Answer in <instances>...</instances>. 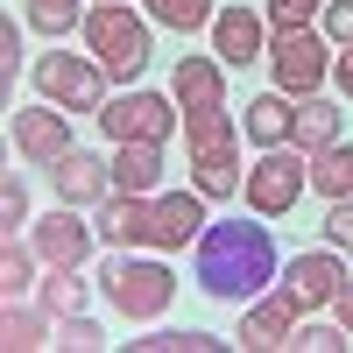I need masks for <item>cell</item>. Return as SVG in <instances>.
Listing matches in <instances>:
<instances>
[{
  "label": "cell",
  "mask_w": 353,
  "mask_h": 353,
  "mask_svg": "<svg viewBox=\"0 0 353 353\" xmlns=\"http://www.w3.org/2000/svg\"><path fill=\"white\" fill-rule=\"evenodd\" d=\"M64 346H78V353H92V346H106V332L92 325V318H64Z\"/></svg>",
  "instance_id": "836d02e7"
},
{
  "label": "cell",
  "mask_w": 353,
  "mask_h": 353,
  "mask_svg": "<svg viewBox=\"0 0 353 353\" xmlns=\"http://www.w3.org/2000/svg\"><path fill=\"white\" fill-rule=\"evenodd\" d=\"M71 21H85L78 0H28V28H43V36H64Z\"/></svg>",
  "instance_id": "83f0119b"
},
{
  "label": "cell",
  "mask_w": 353,
  "mask_h": 353,
  "mask_svg": "<svg viewBox=\"0 0 353 353\" xmlns=\"http://www.w3.org/2000/svg\"><path fill=\"white\" fill-rule=\"evenodd\" d=\"M36 92H43L50 106L99 113V106H106V71H99V57H64V50H50V57H36Z\"/></svg>",
  "instance_id": "5b68a950"
},
{
  "label": "cell",
  "mask_w": 353,
  "mask_h": 353,
  "mask_svg": "<svg viewBox=\"0 0 353 353\" xmlns=\"http://www.w3.org/2000/svg\"><path fill=\"white\" fill-rule=\"evenodd\" d=\"M36 261H43V254H36V248H21L14 233H8V248H0V290H8V304L21 297L28 283H36Z\"/></svg>",
  "instance_id": "484cf974"
},
{
  "label": "cell",
  "mask_w": 353,
  "mask_h": 353,
  "mask_svg": "<svg viewBox=\"0 0 353 353\" xmlns=\"http://www.w3.org/2000/svg\"><path fill=\"white\" fill-rule=\"evenodd\" d=\"M318 14H325V0H269V21L276 28H311Z\"/></svg>",
  "instance_id": "f1b7e54d"
},
{
  "label": "cell",
  "mask_w": 353,
  "mask_h": 353,
  "mask_svg": "<svg viewBox=\"0 0 353 353\" xmlns=\"http://www.w3.org/2000/svg\"><path fill=\"white\" fill-rule=\"evenodd\" d=\"M311 191L318 198H353V141H325V149L311 156Z\"/></svg>",
  "instance_id": "ffe728a7"
},
{
  "label": "cell",
  "mask_w": 353,
  "mask_h": 353,
  "mask_svg": "<svg viewBox=\"0 0 353 353\" xmlns=\"http://www.w3.org/2000/svg\"><path fill=\"white\" fill-rule=\"evenodd\" d=\"M106 297H113V311H121V318H134V325H141V318H163L170 311V297H176V276L163 269V261H106Z\"/></svg>",
  "instance_id": "277c9868"
},
{
  "label": "cell",
  "mask_w": 353,
  "mask_h": 353,
  "mask_svg": "<svg viewBox=\"0 0 353 353\" xmlns=\"http://www.w3.org/2000/svg\"><path fill=\"white\" fill-rule=\"evenodd\" d=\"M43 311H50V318H78V311H85L78 269H50V276H43Z\"/></svg>",
  "instance_id": "cb8c5ba5"
},
{
  "label": "cell",
  "mask_w": 353,
  "mask_h": 353,
  "mask_svg": "<svg viewBox=\"0 0 353 353\" xmlns=\"http://www.w3.org/2000/svg\"><path fill=\"white\" fill-rule=\"evenodd\" d=\"M332 78H339V92L353 99V43H346V57H339V64H332Z\"/></svg>",
  "instance_id": "d590c367"
},
{
  "label": "cell",
  "mask_w": 353,
  "mask_h": 353,
  "mask_svg": "<svg viewBox=\"0 0 353 353\" xmlns=\"http://www.w3.org/2000/svg\"><path fill=\"white\" fill-rule=\"evenodd\" d=\"M50 176H57V198H64V205H78V212H85V205H106V198H113V163L85 156V149H71V156L57 163Z\"/></svg>",
  "instance_id": "8fae6325"
},
{
  "label": "cell",
  "mask_w": 353,
  "mask_h": 353,
  "mask_svg": "<svg viewBox=\"0 0 353 353\" xmlns=\"http://www.w3.org/2000/svg\"><path fill=\"white\" fill-rule=\"evenodd\" d=\"M92 233H99V226H85V219H78V205H57L50 219H36L28 248L43 254V269H78V261L92 254Z\"/></svg>",
  "instance_id": "ba28073f"
},
{
  "label": "cell",
  "mask_w": 353,
  "mask_h": 353,
  "mask_svg": "<svg viewBox=\"0 0 353 353\" xmlns=\"http://www.w3.org/2000/svg\"><path fill=\"white\" fill-rule=\"evenodd\" d=\"M290 141H297L304 156H318L325 141H339V106L332 99H304L297 106V134H290Z\"/></svg>",
  "instance_id": "44dd1931"
},
{
  "label": "cell",
  "mask_w": 353,
  "mask_h": 353,
  "mask_svg": "<svg viewBox=\"0 0 353 353\" xmlns=\"http://www.w3.org/2000/svg\"><path fill=\"white\" fill-rule=\"evenodd\" d=\"M134 353H219L226 339H212V332H149V339H128Z\"/></svg>",
  "instance_id": "4316f807"
},
{
  "label": "cell",
  "mask_w": 353,
  "mask_h": 353,
  "mask_svg": "<svg viewBox=\"0 0 353 353\" xmlns=\"http://www.w3.org/2000/svg\"><path fill=\"white\" fill-rule=\"evenodd\" d=\"M176 99H184V113L198 106H226V78L212 57H176Z\"/></svg>",
  "instance_id": "d6986e66"
},
{
  "label": "cell",
  "mask_w": 353,
  "mask_h": 353,
  "mask_svg": "<svg viewBox=\"0 0 353 353\" xmlns=\"http://www.w3.org/2000/svg\"><path fill=\"white\" fill-rule=\"evenodd\" d=\"M241 191H248V205H254L261 219H283V212H297V198L311 191V156L297 149V141H283V149H261Z\"/></svg>",
  "instance_id": "3957f363"
},
{
  "label": "cell",
  "mask_w": 353,
  "mask_h": 353,
  "mask_svg": "<svg viewBox=\"0 0 353 353\" xmlns=\"http://www.w3.org/2000/svg\"><path fill=\"white\" fill-rule=\"evenodd\" d=\"M184 149H191V163H205V156H233V113H226V106H198V113H184Z\"/></svg>",
  "instance_id": "e0dca14e"
},
{
  "label": "cell",
  "mask_w": 353,
  "mask_h": 353,
  "mask_svg": "<svg viewBox=\"0 0 353 353\" xmlns=\"http://www.w3.org/2000/svg\"><path fill=\"white\" fill-rule=\"evenodd\" d=\"M325 43H353V0H325Z\"/></svg>",
  "instance_id": "d6a6232c"
},
{
  "label": "cell",
  "mask_w": 353,
  "mask_h": 353,
  "mask_svg": "<svg viewBox=\"0 0 353 353\" xmlns=\"http://www.w3.org/2000/svg\"><path fill=\"white\" fill-rule=\"evenodd\" d=\"M248 141H254V149H283V141L290 134H297V106H290V92H261L254 106H248Z\"/></svg>",
  "instance_id": "2e32d148"
},
{
  "label": "cell",
  "mask_w": 353,
  "mask_h": 353,
  "mask_svg": "<svg viewBox=\"0 0 353 353\" xmlns=\"http://www.w3.org/2000/svg\"><path fill=\"white\" fill-rule=\"evenodd\" d=\"M339 283H346L339 254H297V261L283 269V290L297 297V311H318V304H332V297H339Z\"/></svg>",
  "instance_id": "7c38bea8"
},
{
  "label": "cell",
  "mask_w": 353,
  "mask_h": 353,
  "mask_svg": "<svg viewBox=\"0 0 353 353\" xmlns=\"http://www.w3.org/2000/svg\"><path fill=\"white\" fill-rule=\"evenodd\" d=\"M325 36H311V28H276V43H269V64H276V85H283V92H318V85H325Z\"/></svg>",
  "instance_id": "8992f818"
},
{
  "label": "cell",
  "mask_w": 353,
  "mask_h": 353,
  "mask_svg": "<svg viewBox=\"0 0 353 353\" xmlns=\"http://www.w3.org/2000/svg\"><path fill=\"white\" fill-rule=\"evenodd\" d=\"M99 128H106V141H170L176 113L163 92H121V99L99 106Z\"/></svg>",
  "instance_id": "52a82bcc"
},
{
  "label": "cell",
  "mask_w": 353,
  "mask_h": 353,
  "mask_svg": "<svg viewBox=\"0 0 353 353\" xmlns=\"http://www.w3.org/2000/svg\"><path fill=\"white\" fill-rule=\"evenodd\" d=\"M14 149H21L28 163L57 170V163L71 156V121H64V113H50V106H28V113H14Z\"/></svg>",
  "instance_id": "30bf717a"
},
{
  "label": "cell",
  "mask_w": 353,
  "mask_h": 353,
  "mask_svg": "<svg viewBox=\"0 0 353 353\" xmlns=\"http://www.w3.org/2000/svg\"><path fill=\"white\" fill-rule=\"evenodd\" d=\"M290 332H297V297L290 290L254 297V311L241 318V346H290Z\"/></svg>",
  "instance_id": "4fadbf2b"
},
{
  "label": "cell",
  "mask_w": 353,
  "mask_h": 353,
  "mask_svg": "<svg viewBox=\"0 0 353 353\" xmlns=\"http://www.w3.org/2000/svg\"><path fill=\"white\" fill-rule=\"evenodd\" d=\"M99 241H113V248H163L156 198H128V191H113V198L99 205Z\"/></svg>",
  "instance_id": "9c48e42d"
},
{
  "label": "cell",
  "mask_w": 353,
  "mask_h": 353,
  "mask_svg": "<svg viewBox=\"0 0 353 353\" xmlns=\"http://www.w3.org/2000/svg\"><path fill=\"white\" fill-rule=\"evenodd\" d=\"M191 276L212 290V297H261L276 276H283V254H276V233L269 226H248V219H212L191 241Z\"/></svg>",
  "instance_id": "6da1fadb"
},
{
  "label": "cell",
  "mask_w": 353,
  "mask_h": 353,
  "mask_svg": "<svg viewBox=\"0 0 353 353\" xmlns=\"http://www.w3.org/2000/svg\"><path fill=\"white\" fill-rule=\"evenodd\" d=\"M0 226H28V191H21V176H8V184H0Z\"/></svg>",
  "instance_id": "f546056e"
},
{
  "label": "cell",
  "mask_w": 353,
  "mask_h": 353,
  "mask_svg": "<svg viewBox=\"0 0 353 353\" xmlns=\"http://www.w3.org/2000/svg\"><path fill=\"white\" fill-rule=\"evenodd\" d=\"M163 184V141H113V191L149 198Z\"/></svg>",
  "instance_id": "5bb4252c"
},
{
  "label": "cell",
  "mask_w": 353,
  "mask_h": 353,
  "mask_svg": "<svg viewBox=\"0 0 353 353\" xmlns=\"http://www.w3.org/2000/svg\"><path fill=\"white\" fill-rule=\"evenodd\" d=\"M332 311H339V325L353 332V283H339V297H332Z\"/></svg>",
  "instance_id": "e575fe53"
},
{
  "label": "cell",
  "mask_w": 353,
  "mask_h": 353,
  "mask_svg": "<svg viewBox=\"0 0 353 353\" xmlns=\"http://www.w3.org/2000/svg\"><path fill=\"white\" fill-rule=\"evenodd\" d=\"M0 339H8V353H36V346H50V311L36 304H8V318H0Z\"/></svg>",
  "instance_id": "7402d4cb"
},
{
  "label": "cell",
  "mask_w": 353,
  "mask_h": 353,
  "mask_svg": "<svg viewBox=\"0 0 353 353\" xmlns=\"http://www.w3.org/2000/svg\"><path fill=\"white\" fill-rule=\"evenodd\" d=\"M156 219H163V248H191L205 226V198L198 191H170V198H156Z\"/></svg>",
  "instance_id": "ac0fdd59"
},
{
  "label": "cell",
  "mask_w": 353,
  "mask_h": 353,
  "mask_svg": "<svg viewBox=\"0 0 353 353\" xmlns=\"http://www.w3.org/2000/svg\"><path fill=\"white\" fill-rule=\"evenodd\" d=\"M149 14L163 21V28H176V36H191V28H212V0H149Z\"/></svg>",
  "instance_id": "d4e9b609"
},
{
  "label": "cell",
  "mask_w": 353,
  "mask_h": 353,
  "mask_svg": "<svg viewBox=\"0 0 353 353\" xmlns=\"http://www.w3.org/2000/svg\"><path fill=\"white\" fill-rule=\"evenodd\" d=\"M290 346H311V353H339V346H346V325H304V332L290 339Z\"/></svg>",
  "instance_id": "1f68e13d"
},
{
  "label": "cell",
  "mask_w": 353,
  "mask_h": 353,
  "mask_svg": "<svg viewBox=\"0 0 353 353\" xmlns=\"http://www.w3.org/2000/svg\"><path fill=\"white\" fill-rule=\"evenodd\" d=\"M248 176H241V149L233 156H205V163H191V191L198 198H233Z\"/></svg>",
  "instance_id": "603a6c76"
},
{
  "label": "cell",
  "mask_w": 353,
  "mask_h": 353,
  "mask_svg": "<svg viewBox=\"0 0 353 353\" xmlns=\"http://www.w3.org/2000/svg\"><path fill=\"white\" fill-rule=\"evenodd\" d=\"M78 28H85V50L99 57V71H106V78H121V85H128V78L149 71V57H156V50H149V21H141L128 0H99V8L85 14Z\"/></svg>",
  "instance_id": "7a4b0ae2"
},
{
  "label": "cell",
  "mask_w": 353,
  "mask_h": 353,
  "mask_svg": "<svg viewBox=\"0 0 353 353\" xmlns=\"http://www.w3.org/2000/svg\"><path fill=\"white\" fill-rule=\"evenodd\" d=\"M212 57H219V64H254V57H261V14L219 8L212 14Z\"/></svg>",
  "instance_id": "9a60e30c"
},
{
  "label": "cell",
  "mask_w": 353,
  "mask_h": 353,
  "mask_svg": "<svg viewBox=\"0 0 353 353\" xmlns=\"http://www.w3.org/2000/svg\"><path fill=\"white\" fill-rule=\"evenodd\" d=\"M325 241H332V248H353V198H332V212H325Z\"/></svg>",
  "instance_id": "4dcf8cb0"
}]
</instances>
